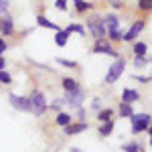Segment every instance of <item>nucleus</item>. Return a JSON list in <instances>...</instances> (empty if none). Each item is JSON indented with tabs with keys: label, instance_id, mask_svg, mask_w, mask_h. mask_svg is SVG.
Wrapping results in <instances>:
<instances>
[{
	"label": "nucleus",
	"instance_id": "nucleus-35",
	"mask_svg": "<svg viewBox=\"0 0 152 152\" xmlns=\"http://www.w3.org/2000/svg\"><path fill=\"white\" fill-rule=\"evenodd\" d=\"M4 65H6V61H4V57H2V55H0V71L4 69Z\"/></svg>",
	"mask_w": 152,
	"mask_h": 152
},
{
	"label": "nucleus",
	"instance_id": "nucleus-23",
	"mask_svg": "<svg viewBox=\"0 0 152 152\" xmlns=\"http://www.w3.org/2000/svg\"><path fill=\"white\" fill-rule=\"evenodd\" d=\"M138 6H140V10L150 12L152 10V0H138Z\"/></svg>",
	"mask_w": 152,
	"mask_h": 152
},
{
	"label": "nucleus",
	"instance_id": "nucleus-2",
	"mask_svg": "<svg viewBox=\"0 0 152 152\" xmlns=\"http://www.w3.org/2000/svg\"><path fill=\"white\" fill-rule=\"evenodd\" d=\"M28 104H31V112H33V114H37V116H43V114H45V110H47L45 95H43V91H37V89L31 94Z\"/></svg>",
	"mask_w": 152,
	"mask_h": 152
},
{
	"label": "nucleus",
	"instance_id": "nucleus-25",
	"mask_svg": "<svg viewBox=\"0 0 152 152\" xmlns=\"http://www.w3.org/2000/svg\"><path fill=\"white\" fill-rule=\"evenodd\" d=\"M124 150H126V152H140V144H136V142L126 144V146H124Z\"/></svg>",
	"mask_w": 152,
	"mask_h": 152
},
{
	"label": "nucleus",
	"instance_id": "nucleus-3",
	"mask_svg": "<svg viewBox=\"0 0 152 152\" xmlns=\"http://www.w3.org/2000/svg\"><path fill=\"white\" fill-rule=\"evenodd\" d=\"M132 134H140L144 130L148 128V124H150L152 118L148 114H132Z\"/></svg>",
	"mask_w": 152,
	"mask_h": 152
},
{
	"label": "nucleus",
	"instance_id": "nucleus-24",
	"mask_svg": "<svg viewBox=\"0 0 152 152\" xmlns=\"http://www.w3.org/2000/svg\"><path fill=\"white\" fill-rule=\"evenodd\" d=\"M122 37H124V33L120 31V26L114 28V31H110V39H112V41H122Z\"/></svg>",
	"mask_w": 152,
	"mask_h": 152
},
{
	"label": "nucleus",
	"instance_id": "nucleus-9",
	"mask_svg": "<svg viewBox=\"0 0 152 152\" xmlns=\"http://www.w3.org/2000/svg\"><path fill=\"white\" fill-rule=\"evenodd\" d=\"M0 33H2L4 37H8V35H12V33H14V26H12V18H10V16H6V14H4V16L0 18Z\"/></svg>",
	"mask_w": 152,
	"mask_h": 152
},
{
	"label": "nucleus",
	"instance_id": "nucleus-27",
	"mask_svg": "<svg viewBox=\"0 0 152 152\" xmlns=\"http://www.w3.org/2000/svg\"><path fill=\"white\" fill-rule=\"evenodd\" d=\"M146 63H148L146 57H134V65H136V67H144Z\"/></svg>",
	"mask_w": 152,
	"mask_h": 152
},
{
	"label": "nucleus",
	"instance_id": "nucleus-6",
	"mask_svg": "<svg viewBox=\"0 0 152 152\" xmlns=\"http://www.w3.org/2000/svg\"><path fill=\"white\" fill-rule=\"evenodd\" d=\"M94 53H104V55H110V57H116V59H118V53H116L112 47H110V43H105V39H102V41H95Z\"/></svg>",
	"mask_w": 152,
	"mask_h": 152
},
{
	"label": "nucleus",
	"instance_id": "nucleus-1",
	"mask_svg": "<svg viewBox=\"0 0 152 152\" xmlns=\"http://www.w3.org/2000/svg\"><path fill=\"white\" fill-rule=\"evenodd\" d=\"M87 28H89V33L95 37V41H102L105 37V24H104L102 14H91V16L87 18Z\"/></svg>",
	"mask_w": 152,
	"mask_h": 152
},
{
	"label": "nucleus",
	"instance_id": "nucleus-26",
	"mask_svg": "<svg viewBox=\"0 0 152 152\" xmlns=\"http://www.w3.org/2000/svg\"><path fill=\"white\" fill-rule=\"evenodd\" d=\"M10 79H12V77H10L8 71H4V69L0 71V83H10Z\"/></svg>",
	"mask_w": 152,
	"mask_h": 152
},
{
	"label": "nucleus",
	"instance_id": "nucleus-7",
	"mask_svg": "<svg viewBox=\"0 0 152 152\" xmlns=\"http://www.w3.org/2000/svg\"><path fill=\"white\" fill-rule=\"evenodd\" d=\"M142 28H144V20H136V23H134V24H132V26L128 28V33H124L122 41H128V43H130V41H134Z\"/></svg>",
	"mask_w": 152,
	"mask_h": 152
},
{
	"label": "nucleus",
	"instance_id": "nucleus-28",
	"mask_svg": "<svg viewBox=\"0 0 152 152\" xmlns=\"http://www.w3.org/2000/svg\"><path fill=\"white\" fill-rule=\"evenodd\" d=\"M57 61L63 67H77V63H75V61H69V59H57Z\"/></svg>",
	"mask_w": 152,
	"mask_h": 152
},
{
	"label": "nucleus",
	"instance_id": "nucleus-13",
	"mask_svg": "<svg viewBox=\"0 0 152 152\" xmlns=\"http://www.w3.org/2000/svg\"><path fill=\"white\" fill-rule=\"evenodd\" d=\"M112 130H114V120H107V122H104V124L99 126V136H102V138L110 136Z\"/></svg>",
	"mask_w": 152,
	"mask_h": 152
},
{
	"label": "nucleus",
	"instance_id": "nucleus-33",
	"mask_svg": "<svg viewBox=\"0 0 152 152\" xmlns=\"http://www.w3.org/2000/svg\"><path fill=\"white\" fill-rule=\"evenodd\" d=\"M110 4H112L114 8H120V6H122V0H110Z\"/></svg>",
	"mask_w": 152,
	"mask_h": 152
},
{
	"label": "nucleus",
	"instance_id": "nucleus-34",
	"mask_svg": "<svg viewBox=\"0 0 152 152\" xmlns=\"http://www.w3.org/2000/svg\"><path fill=\"white\" fill-rule=\"evenodd\" d=\"M6 51V43H4V39H0V55Z\"/></svg>",
	"mask_w": 152,
	"mask_h": 152
},
{
	"label": "nucleus",
	"instance_id": "nucleus-10",
	"mask_svg": "<svg viewBox=\"0 0 152 152\" xmlns=\"http://www.w3.org/2000/svg\"><path fill=\"white\" fill-rule=\"evenodd\" d=\"M87 128H89V126H87L85 122H79V124H73V122H71L69 126H65V134H67V136H73V134H79V132H85Z\"/></svg>",
	"mask_w": 152,
	"mask_h": 152
},
{
	"label": "nucleus",
	"instance_id": "nucleus-21",
	"mask_svg": "<svg viewBox=\"0 0 152 152\" xmlns=\"http://www.w3.org/2000/svg\"><path fill=\"white\" fill-rule=\"evenodd\" d=\"M63 87H65V91H73V89H77L79 85H77V81H75V79L65 77V79H63Z\"/></svg>",
	"mask_w": 152,
	"mask_h": 152
},
{
	"label": "nucleus",
	"instance_id": "nucleus-36",
	"mask_svg": "<svg viewBox=\"0 0 152 152\" xmlns=\"http://www.w3.org/2000/svg\"><path fill=\"white\" fill-rule=\"evenodd\" d=\"M146 130L150 132V136H152V120H150V124H148V128H146Z\"/></svg>",
	"mask_w": 152,
	"mask_h": 152
},
{
	"label": "nucleus",
	"instance_id": "nucleus-31",
	"mask_svg": "<svg viewBox=\"0 0 152 152\" xmlns=\"http://www.w3.org/2000/svg\"><path fill=\"white\" fill-rule=\"evenodd\" d=\"M91 107H94L95 112H99V107H102V99H99V97H95L94 104H91Z\"/></svg>",
	"mask_w": 152,
	"mask_h": 152
},
{
	"label": "nucleus",
	"instance_id": "nucleus-18",
	"mask_svg": "<svg viewBox=\"0 0 152 152\" xmlns=\"http://www.w3.org/2000/svg\"><path fill=\"white\" fill-rule=\"evenodd\" d=\"M132 114H134L132 105H130V104H124V102H122V104H120V116H122V118H130Z\"/></svg>",
	"mask_w": 152,
	"mask_h": 152
},
{
	"label": "nucleus",
	"instance_id": "nucleus-14",
	"mask_svg": "<svg viewBox=\"0 0 152 152\" xmlns=\"http://www.w3.org/2000/svg\"><path fill=\"white\" fill-rule=\"evenodd\" d=\"M37 24H39V26H45V28H53V31H61V28H59L55 23L47 20V18H45V16H41V14L37 16Z\"/></svg>",
	"mask_w": 152,
	"mask_h": 152
},
{
	"label": "nucleus",
	"instance_id": "nucleus-29",
	"mask_svg": "<svg viewBox=\"0 0 152 152\" xmlns=\"http://www.w3.org/2000/svg\"><path fill=\"white\" fill-rule=\"evenodd\" d=\"M55 6H57L59 10H67V0H57Z\"/></svg>",
	"mask_w": 152,
	"mask_h": 152
},
{
	"label": "nucleus",
	"instance_id": "nucleus-5",
	"mask_svg": "<svg viewBox=\"0 0 152 152\" xmlns=\"http://www.w3.org/2000/svg\"><path fill=\"white\" fill-rule=\"evenodd\" d=\"M83 97H85V94H83L81 87H77V89H73V91H65V102L69 105H73V107H81Z\"/></svg>",
	"mask_w": 152,
	"mask_h": 152
},
{
	"label": "nucleus",
	"instance_id": "nucleus-19",
	"mask_svg": "<svg viewBox=\"0 0 152 152\" xmlns=\"http://www.w3.org/2000/svg\"><path fill=\"white\" fill-rule=\"evenodd\" d=\"M112 116H114V112L112 110H99L97 112V120L104 124V122H107V120H112Z\"/></svg>",
	"mask_w": 152,
	"mask_h": 152
},
{
	"label": "nucleus",
	"instance_id": "nucleus-11",
	"mask_svg": "<svg viewBox=\"0 0 152 152\" xmlns=\"http://www.w3.org/2000/svg\"><path fill=\"white\" fill-rule=\"evenodd\" d=\"M138 97H140V94H138L136 89H124V94H122V102H124V104H134Z\"/></svg>",
	"mask_w": 152,
	"mask_h": 152
},
{
	"label": "nucleus",
	"instance_id": "nucleus-17",
	"mask_svg": "<svg viewBox=\"0 0 152 152\" xmlns=\"http://www.w3.org/2000/svg\"><path fill=\"white\" fill-rule=\"evenodd\" d=\"M71 120H73V118H71L69 114H63V112H61V114L57 116V120H55V122H57L59 126H63V128H65V126H69V124H71Z\"/></svg>",
	"mask_w": 152,
	"mask_h": 152
},
{
	"label": "nucleus",
	"instance_id": "nucleus-12",
	"mask_svg": "<svg viewBox=\"0 0 152 152\" xmlns=\"http://www.w3.org/2000/svg\"><path fill=\"white\" fill-rule=\"evenodd\" d=\"M104 24H105V31H114V28L120 26V20H118L116 14H107L104 18Z\"/></svg>",
	"mask_w": 152,
	"mask_h": 152
},
{
	"label": "nucleus",
	"instance_id": "nucleus-20",
	"mask_svg": "<svg viewBox=\"0 0 152 152\" xmlns=\"http://www.w3.org/2000/svg\"><path fill=\"white\" fill-rule=\"evenodd\" d=\"M146 51H148V47H146L144 43H136V45H134V57H144Z\"/></svg>",
	"mask_w": 152,
	"mask_h": 152
},
{
	"label": "nucleus",
	"instance_id": "nucleus-8",
	"mask_svg": "<svg viewBox=\"0 0 152 152\" xmlns=\"http://www.w3.org/2000/svg\"><path fill=\"white\" fill-rule=\"evenodd\" d=\"M10 104L20 110V112H31V104H28V97H18V95H10Z\"/></svg>",
	"mask_w": 152,
	"mask_h": 152
},
{
	"label": "nucleus",
	"instance_id": "nucleus-4",
	"mask_svg": "<svg viewBox=\"0 0 152 152\" xmlns=\"http://www.w3.org/2000/svg\"><path fill=\"white\" fill-rule=\"evenodd\" d=\"M124 67H126V59H124V57H118V59H116V63L110 67V73L105 75V81H107V83L118 81V77L124 73Z\"/></svg>",
	"mask_w": 152,
	"mask_h": 152
},
{
	"label": "nucleus",
	"instance_id": "nucleus-15",
	"mask_svg": "<svg viewBox=\"0 0 152 152\" xmlns=\"http://www.w3.org/2000/svg\"><path fill=\"white\" fill-rule=\"evenodd\" d=\"M67 39H69V35H67L65 31H57V35H55V43H57L59 47H65V45H67Z\"/></svg>",
	"mask_w": 152,
	"mask_h": 152
},
{
	"label": "nucleus",
	"instance_id": "nucleus-37",
	"mask_svg": "<svg viewBox=\"0 0 152 152\" xmlns=\"http://www.w3.org/2000/svg\"><path fill=\"white\" fill-rule=\"evenodd\" d=\"M150 144H152V136H150Z\"/></svg>",
	"mask_w": 152,
	"mask_h": 152
},
{
	"label": "nucleus",
	"instance_id": "nucleus-16",
	"mask_svg": "<svg viewBox=\"0 0 152 152\" xmlns=\"http://www.w3.org/2000/svg\"><path fill=\"white\" fill-rule=\"evenodd\" d=\"M65 33H67V35H71V33H79V35L81 37H85V28H83L81 24H69V26H67V28H65Z\"/></svg>",
	"mask_w": 152,
	"mask_h": 152
},
{
	"label": "nucleus",
	"instance_id": "nucleus-22",
	"mask_svg": "<svg viewBox=\"0 0 152 152\" xmlns=\"http://www.w3.org/2000/svg\"><path fill=\"white\" fill-rule=\"evenodd\" d=\"M73 4H75V8H77V12H85L91 8V4L89 2H85V0H73Z\"/></svg>",
	"mask_w": 152,
	"mask_h": 152
},
{
	"label": "nucleus",
	"instance_id": "nucleus-32",
	"mask_svg": "<svg viewBox=\"0 0 152 152\" xmlns=\"http://www.w3.org/2000/svg\"><path fill=\"white\" fill-rule=\"evenodd\" d=\"M8 8V0H0V12H6Z\"/></svg>",
	"mask_w": 152,
	"mask_h": 152
},
{
	"label": "nucleus",
	"instance_id": "nucleus-30",
	"mask_svg": "<svg viewBox=\"0 0 152 152\" xmlns=\"http://www.w3.org/2000/svg\"><path fill=\"white\" fill-rule=\"evenodd\" d=\"M65 104V102H63V99H55V102H53V104H49L47 107H53V110H59V107H61V105Z\"/></svg>",
	"mask_w": 152,
	"mask_h": 152
}]
</instances>
